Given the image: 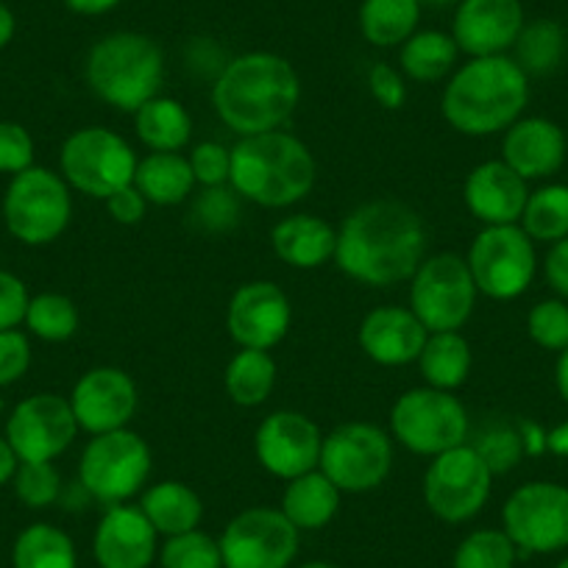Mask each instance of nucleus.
<instances>
[{
    "label": "nucleus",
    "mask_w": 568,
    "mask_h": 568,
    "mask_svg": "<svg viewBox=\"0 0 568 568\" xmlns=\"http://www.w3.org/2000/svg\"><path fill=\"white\" fill-rule=\"evenodd\" d=\"M555 387L560 393L562 402L568 404V348H562L557 354V365H555Z\"/></svg>",
    "instance_id": "56"
},
{
    "label": "nucleus",
    "mask_w": 568,
    "mask_h": 568,
    "mask_svg": "<svg viewBox=\"0 0 568 568\" xmlns=\"http://www.w3.org/2000/svg\"><path fill=\"white\" fill-rule=\"evenodd\" d=\"M34 168V136L14 120H0V173L18 176Z\"/></svg>",
    "instance_id": "45"
},
{
    "label": "nucleus",
    "mask_w": 568,
    "mask_h": 568,
    "mask_svg": "<svg viewBox=\"0 0 568 568\" xmlns=\"http://www.w3.org/2000/svg\"><path fill=\"white\" fill-rule=\"evenodd\" d=\"M501 529L521 557L568 549V488L549 479L524 483L501 507Z\"/></svg>",
    "instance_id": "14"
},
{
    "label": "nucleus",
    "mask_w": 568,
    "mask_h": 568,
    "mask_svg": "<svg viewBox=\"0 0 568 568\" xmlns=\"http://www.w3.org/2000/svg\"><path fill=\"white\" fill-rule=\"evenodd\" d=\"M426 337H429V332L415 318L413 310L396 307V304L371 310L357 332L365 357L374 359L376 365H385V368L418 363Z\"/></svg>",
    "instance_id": "22"
},
{
    "label": "nucleus",
    "mask_w": 568,
    "mask_h": 568,
    "mask_svg": "<svg viewBox=\"0 0 568 568\" xmlns=\"http://www.w3.org/2000/svg\"><path fill=\"white\" fill-rule=\"evenodd\" d=\"M527 103L529 75L501 53L468 59L457 68L440 98V112L457 134L490 136L524 118Z\"/></svg>",
    "instance_id": "3"
},
{
    "label": "nucleus",
    "mask_w": 568,
    "mask_h": 568,
    "mask_svg": "<svg viewBox=\"0 0 568 568\" xmlns=\"http://www.w3.org/2000/svg\"><path fill=\"white\" fill-rule=\"evenodd\" d=\"M64 7L75 14H84V18H98V14H106L114 7H120V0H64Z\"/></svg>",
    "instance_id": "52"
},
{
    "label": "nucleus",
    "mask_w": 568,
    "mask_h": 568,
    "mask_svg": "<svg viewBox=\"0 0 568 568\" xmlns=\"http://www.w3.org/2000/svg\"><path fill=\"white\" fill-rule=\"evenodd\" d=\"M271 248L284 265L296 271H315L335 260L337 229L310 212L287 215L271 229Z\"/></svg>",
    "instance_id": "25"
},
{
    "label": "nucleus",
    "mask_w": 568,
    "mask_h": 568,
    "mask_svg": "<svg viewBox=\"0 0 568 568\" xmlns=\"http://www.w3.org/2000/svg\"><path fill=\"white\" fill-rule=\"evenodd\" d=\"M92 555L98 568H151L160 557V532L140 505H112L95 527Z\"/></svg>",
    "instance_id": "21"
},
{
    "label": "nucleus",
    "mask_w": 568,
    "mask_h": 568,
    "mask_svg": "<svg viewBox=\"0 0 568 568\" xmlns=\"http://www.w3.org/2000/svg\"><path fill=\"white\" fill-rule=\"evenodd\" d=\"M136 154L123 134L103 125H84L62 142L59 173L70 190L106 201L118 190L134 184Z\"/></svg>",
    "instance_id": "8"
},
{
    "label": "nucleus",
    "mask_w": 568,
    "mask_h": 568,
    "mask_svg": "<svg viewBox=\"0 0 568 568\" xmlns=\"http://www.w3.org/2000/svg\"><path fill=\"white\" fill-rule=\"evenodd\" d=\"M518 557L505 529H474L457 544L452 568H516Z\"/></svg>",
    "instance_id": "38"
},
{
    "label": "nucleus",
    "mask_w": 568,
    "mask_h": 568,
    "mask_svg": "<svg viewBox=\"0 0 568 568\" xmlns=\"http://www.w3.org/2000/svg\"><path fill=\"white\" fill-rule=\"evenodd\" d=\"M479 291L466 256L455 251L426 256L409 278V304L426 332H460L477 307Z\"/></svg>",
    "instance_id": "9"
},
{
    "label": "nucleus",
    "mask_w": 568,
    "mask_h": 568,
    "mask_svg": "<svg viewBox=\"0 0 568 568\" xmlns=\"http://www.w3.org/2000/svg\"><path fill=\"white\" fill-rule=\"evenodd\" d=\"M240 204H243V199L229 184H223V187H201V193L190 199L187 217L195 229L206 234L232 232L240 223V215H243Z\"/></svg>",
    "instance_id": "39"
},
{
    "label": "nucleus",
    "mask_w": 568,
    "mask_h": 568,
    "mask_svg": "<svg viewBox=\"0 0 568 568\" xmlns=\"http://www.w3.org/2000/svg\"><path fill=\"white\" fill-rule=\"evenodd\" d=\"M134 131L149 151L176 154L193 140V118L182 101L156 95L134 112Z\"/></svg>",
    "instance_id": "29"
},
{
    "label": "nucleus",
    "mask_w": 568,
    "mask_h": 568,
    "mask_svg": "<svg viewBox=\"0 0 568 568\" xmlns=\"http://www.w3.org/2000/svg\"><path fill=\"white\" fill-rule=\"evenodd\" d=\"M23 324L40 341L64 343L79 332L81 315L73 298L62 293H40V296H31Z\"/></svg>",
    "instance_id": "37"
},
{
    "label": "nucleus",
    "mask_w": 568,
    "mask_h": 568,
    "mask_svg": "<svg viewBox=\"0 0 568 568\" xmlns=\"http://www.w3.org/2000/svg\"><path fill=\"white\" fill-rule=\"evenodd\" d=\"M544 276L557 296L568 298V237L549 248L544 260Z\"/></svg>",
    "instance_id": "50"
},
{
    "label": "nucleus",
    "mask_w": 568,
    "mask_h": 568,
    "mask_svg": "<svg viewBox=\"0 0 568 568\" xmlns=\"http://www.w3.org/2000/svg\"><path fill=\"white\" fill-rule=\"evenodd\" d=\"M518 226L535 243H560L568 237V184H544L532 190Z\"/></svg>",
    "instance_id": "36"
},
{
    "label": "nucleus",
    "mask_w": 568,
    "mask_h": 568,
    "mask_svg": "<svg viewBox=\"0 0 568 568\" xmlns=\"http://www.w3.org/2000/svg\"><path fill=\"white\" fill-rule=\"evenodd\" d=\"M84 75L103 103L134 114L142 103L160 95L165 81V53L149 34L114 31L90 48Z\"/></svg>",
    "instance_id": "5"
},
{
    "label": "nucleus",
    "mask_w": 568,
    "mask_h": 568,
    "mask_svg": "<svg viewBox=\"0 0 568 568\" xmlns=\"http://www.w3.org/2000/svg\"><path fill=\"white\" fill-rule=\"evenodd\" d=\"M18 466H20V460H18V455H14L12 446H9L7 435H0V485L12 483Z\"/></svg>",
    "instance_id": "53"
},
{
    "label": "nucleus",
    "mask_w": 568,
    "mask_h": 568,
    "mask_svg": "<svg viewBox=\"0 0 568 568\" xmlns=\"http://www.w3.org/2000/svg\"><path fill=\"white\" fill-rule=\"evenodd\" d=\"M527 184L501 160L479 162L463 184V201L483 226H507L521 221L529 199Z\"/></svg>",
    "instance_id": "23"
},
{
    "label": "nucleus",
    "mask_w": 568,
    "mask_h": 568,
    "mask_svg": "<svg viewBox=\"0 0 568 568\" xmlns=\"http://www.w3.org/2000/svg\"><path fill=\"white\" fill-rule=\"evenodd\" d=\"M29 291H26L23 278L9 271H0V332L18 329L26 321L29 310Z\"/></svg>",
    "instance_id": "48"
},
{
    "label": "nucleus",
    "mask_w": 568,
    "mask_h": 568,
    "mask_svg": "<svg viewBox=\"0 0 568 568\" xmlns=\"http://www.w3.org/2000/svg\"><path fill=\"white\" fill-rule=\"evenodd\" d=\"M466 262L479 296L494 302H513L524 296L538 273L535 240L518 223L483 226V232L471 240Z\"/></svg>",
    "instance_id": "11"
},
{
    "label": "nucleus",
    "mask_w": 568,
    "mask_h": 568,
    "mask_svg": "<svg viewBox=\"0 0 568 568\" xmlns=\"http://www.w3.org/2000/svg\"><path fill=\"white\" fill-rule=\"evenodd\" d=\"M471 420L460 398L438 387H409L390 407V438L420 457H438L468 444Z\"/></svg>",
    "instance_id": "6"
},
{
    "label": "nucleus",
    "mask_w": 568,
    "mask_h": 568,
    "mask_svg": "<svg viewBox=\"0 0 568 568\" xmlns=\"http://www.w3.org/2000/svg\"><path fill=\"white\" fill-rule=\"evenodd\" d=\"M318 179V165L307 142L287 131L240 136L232 145L229 187L243 201L265 210H284L307 199Z\"/></svg>",
    "instance_id": "4"
},
{
    "label": "nucleus",
    "mask_w": 568,
    "mask_h": 568,
    "mask_svg": "<svg viewBox=\"0 0 568 568\" xmlns=\"http://www.w3.org/2000/svg\"><path fill=\"white\" fill-rule=\"evenodd\" d=\"M516 62L527 75H549L562 64L568 53V34L555 20L524 23L516 40Z\"/></svg>",
    "instance_id": "35"
},
{
    "label": "nucleus",
    "mask_w": 568,
    "mask_h": 568,
    "mask_svg": "<svg viewBox=\"0 0 568 568\" xmlns=\"http://www.w3.org/2000/svg\"><path fill=\"white\" fill-rule=\"evenodd\" d=\"M298 568H337V566H332V562H326V560H310Z\"/></svg>",
    "instance_id": "58"
},
{
    "label": "nucleus",
    "mask_w": 568,
    "mask_h": 568,
    "mask_svg": "<svg viewBox=\"0 0 568 568\" xmlns=\"http://www.w3.org/2000/svg\"><path fill=\"white\" fill-rule=\"evenodd\" d=\"M457 59H460V48L455 37L435 29H418L398 48V70L404 79H413L418 84H435L455 73Z\"/></svg>",
    "instance_id": "31"
},
{
    "label": "nucleus",
    "mask_w": 568,
    "mask_h": 568,
    "mask_svg": "<svg viewBox=\"0 0 568 568\" xmlns=\"http://www.w3.org/2000/svg\"><path fill=\"white\" fill-rule=\"evenodd\" d=\"M31 368V343L20 329L0 332V387L14 385Z\"/></svg>",
    "instance_id": "46"
},
{
    "label": "nucleus",
    "mask_w": 568,
    "mask_h": 568,
    "mask_svg": "<svg viewBox=\"0 0 568 568\" xmlns=\"http://www.w3.org/2000/svg\"><path fill=\"white\" fill-rule=\"evenodd\" d=\"M501 162L524 182L551 179L566 165V134L549 118H518L501 136Z\"/></svg>",
    "instance_id": "24"
},
{
    "label": "nucleus",
    "mask_w": 568,
    "mask_h": 568,
    "mask_svg": "<svg viewBox=\"0 0 568 568\" xmlns=\"http://www.w3.org/2000/svg\"><path fill=\"white\" fill-rule=\"evenodd\" d=\"M527 332L535 346L546 352L568 348V304L562 298H544L527 315Z\"/></svg>",
    "instance_id": "43"
},
{
    "label": "nucleus",
    "mask_w": 568,
    "mask_h": 568,
    "mask_svg": "<svg viewBox=\"0 0 568 568\" xmlns=\"http://www.w3.org/2000/svg\"><path fill=\"white\" fill-rule=\"evenodd\" d=\"M324 433L310 415L298 409H276L260 420L254 433V455L271 477L291 479L321 466Z\"/></svg>",
    "instance_id": "17"
},
{
    "label": "nucleus",
    "mask_w": 568,
    "mask_h": 568,
    "mask_svg": "<svg viewBox=\"0 0 568 568\" xmlns=\"http://www.w3.org/2000/svg\"><path fill=\"white\" fill-rule=\"evenodd\" d=\"M341 499V488L321 468H315V471L302 474V477L287 483L278 510L291 518L298 532H315V529H324L326 524L335 521Z\"/></svg>",
    "instance_id": "26"
},
{
    "label": "nucleus",
    "mask_w": 568,
    "mask_h": 568,
    "mask_svg": "<svg viewBox=\"0 0 568 568\" xmlns=\"http://www.w3.org/2000/svg\"><path fill=\"white\" fill-rule=\"evenodd\" d=\"M154 471V455L142 435L131 426L114 433L92 435L79 460V485L101 505H125L142 494Z\"/></svg>",
    "instance_id": "7"
},
{
    "label": "nucleus",
    "mask_w": 568,
    "mask_h": 568,
    "mask_svg": "<svg viewBox=\"0 0 568 568\" xmlns=\"http://www.w3.org/2000/svg\"><path fill=\"white\" fill-rule=\"evenodd\" d=\"M424 260L426 226L402 201H365L337 226L335 265L365 287L409 282Z\"/></svg>",
    "instance_id": "1"
},
{
    "label": "nucleus",
    "mask_w": 568,
    "mask_h": 568,
    "mask_svg": "<svg viewBox=\"0 0 568 568\" xmlns=\"http://www.w3.org/2000/svg\"><path fill=\"white\" fill-rule=\"evenodd\" d=\"M70 398L59 393H34L9 413L7 440L20 463H53L79 435Z\"/></svg>",
    "instance_id": "16"
},
{
    "label": "nucleus",
    "mask_w": 568,
    "mask_h": 568,
    "mask_svg": "<svg viewBox=\"0 0 568 568\" xmlns=\"http://www.w3.org/2000/svg\"><path fill=\"white\" fill-rule=\"evenodd\" d=\"M134 187L145 195L151 206H179L193 199V168L182 151L176 154L151 151L149 156L136 162Z\"/></svg>",
    "instance_id": "28"
},
{
    "label": "nucleus",
    "mask_w": 568,
    "mask_h": 568,
    "mask_svg": "<svg viewBox=\"0 0 568 568\" xmlns=\"http://www.w3.org/2000/svg\"><path fill=\"white\" fill-rule=\"evenodd\" d=\"M187 160L193 168L195 184H201V187H223L232 179V149L223 142H195Z\"/></svg>",
    "instance_id": "44"
},
{
    "label": "nucleus",
    "mask_w": 568,
    "mask_h": 568,
    "mask_svg": "<svg viewBox=\"0 0 568 568\" xmlns=\"http://www.w3.org/2000/svg\"><path fill=\"white\" fill-rule=\"evenodd\" d=\"M73 217V195L62 173L29 168L9 182L3 195V223L23 245H51Z\"/></svg>",
    "instance_id": "10"
},
{
    "label": "nucleus",
    "mask_w": 568,
    "mask_h": 568,
    "mask_svg": "<svg viewBox=\"0 0 568 568\" xmlns=\"http://www.w3.org/2000/svg\"><path fill=\"white\" fill-rule=\"evenodd\" d=\"M14 31H18V20H14L12 9L0 0V51L14 40Z\"/></svg>",
    "instance_id": "55"
},
{
    "label": "nucleus",
    "mask_w": 568,
    "mask_h": 568,
    "mask_svg": "<svg viewBox=\"0 0 568 568\" xmlns=\"http://www.w3.org/2000/svg\"><path fill=\"white\" fill-rule=\"evenodd\" d=\"M291 321V298L267 278L240 284L226 307V329L240 348L271 352L287 337Z\"/></svg>",
    "instance_id": "18"
},
{
    "label": "nucleus",
    "mask_w": 568,
    "mask_h": 568,
    "mask_svg": "<svg viewBox=\"0 0 568 568\" xmlns=\"http://www.w3.org/2000/svg\"><path fill=\"white\" fill-rule=\"evenodd\" d=\"M471 346L463 337V332H429L424 352L418 357L424 385L449 393L466 385L468 376H471Z\"/></svg>",
    "instance_id": "30"
},
{
    "label": "nucleus",
    "mask_w": 568,
    "mask_h": 568,
    "mask_svg": "<svg viewBox=\"0 0 568 568\" xmlns=\"http://www.w3.org/2000/svg\"><path fill=\"white\" fill-rule=\"evenodd\" d=\"M321 471L341 494H371L393 471V438L368 420H348L324 435Z\"/></svg>",
    "instance_id": "12"
},
{
    "label": "nucleus",
    "mask_w": 568,
    "mask_h": 568,
    "mask_svg": "<svg viewBox=\"0 0 568 568\" xmlns=\"http://www.w3.org/2000/svg\"><path fill=\"white\" fill-rule=\"evenodd\" d=\"M14 496L29 510H45L62 499V474L53 463H20L12 477Z\"/></svg>",
    "instance_id": "41"
},
{
    "label": "nucleus",
    "mask_w": 568,
    "mask_h": 568,
    "mask_svg": "<svg viewBox=\"0 0 568 568\" xmlns=\"http://www.w3.org/2000/svg\"><path fill=\"white\" fill-rule=\"evenodd\" d=\"M302 101V79L284 57L251 51L229 59L212 84V106L237 136L278 131Z\"/></svg>",
    "instance_id": "2"
},
{
    "label": "nucleus",
    "mask_w": 568,
    "mask_h": 568,
    "mask_svg": "<svg viewBox=\"0 0 568 568\" xmlns=\"http://www.w3.org/2000/svg\"><path fill=\"white\" fill-rule=\"evenodd\" d=\"M140 510L145 513L156 532L173 538V535L193 532L201 527L204 501L187 483L165 479V483H156L142 490Z\"/></svg>",
    "instance_id": "27"
},
{
    "label": "nucleus",
    "mask_w": 568,
    "mask_h": 568,
    "mask_svg": "<svg viewBox=\"0 0 568 568\" xmlns=\"http://www.w3.org/2000/svg\"><path fill=\"white\" fill-rule=\"evenodd\" d=\"M223 568H291L302 532L278 507H248L223 527Z\"/></svg>",
    "instance_id": "15"
},
{
    "label": "nucleus",
    "mask_w": 568,
    "mask_h": 568,
    "mask_svg": "<svg viewBox=\"0 0 568 568\" xmlns=\"http://www.w3.org/2000/svg\"><path fill=\"white\" fill-rule=\"evenodd\" d=\"M368 90L382 109H402L407 103V79L398 68L387 62H376L368 70Z\"/></svg>",
    "instance_id": "47"
},
{
    "label": "nucleus",
    "mask_w": 568,
    "mask_h": 568,
    "mask_svg": "<svg viewBox=\"0 0 568 568\" xmlns=\"http://www.w3.org/2000/svg\"><path fill=\"white\" fill-rule=\"evenodd\" d=\"M276 359L271 352H260V348H240L226 365L223 374V385H226L229 398L240 407H260L271 398L273 387H276Z\"/></svg>",
    "instance_id": "33"
},
{
    "label": "nucleus",
    "mask_w": 568,
    "mask_h": 568,
    "mask_svg": "<svg viewBox=\"0 0 568 568\" xmlns=\"http://www.w3.org/2000/svg\"><path fill=\"white\" fill-rule=\"evenodd\" d=\"M524 23L521 0H460L449 34L468 59L501 57L516 45Z\"/></svg>",
    "instance_id": "20"
},
{
    "label": "nucleus",
    "mask_w": 568,
    "mask_h": 568,
    "mask_svg": "<svg viewBox=\"0 0 568 568\" xmlns=\"http://www.w3.org/2000/svg\"><path fill=\"white\" fill-rule=\"evenodd\" d=\"M546 452L568 460V420H562V424H557L555 429L546 433Z\"/></svg>",
    "instance_id": "54"
},
{
    "label": "nucleus",
    "mask_w": 568,
    "mask_h": 568,
    "mask_svg": "<svg viewBox=\"0 0 568 568\" xmlns=\"http://www.w3.org/2000/svg\"><path fill=\"white\" fill-rule=\"evenodd\" d=\"M160 566L162 568H223L221 544L210 532L173 535L160 546Z\"/></svg>",
    "instance_id": "40"
},
{
    "label": "nucleus",
    "mask_w": 568,
    "mask_h": 568,
    "mask_svg": "<svg viewBox=\"0 0 568 568\" xmlns=\"http://www.w3.org/2000/svg\"><path fill=\"white\" fill-rule=\"evenodd\" d=\"M468 444L483 455V460L488 463L494 474L513 471L521 463V457H527L521 435H518V424H488Z\"/></svg>",
    "instance_id": "42"
},
{
    "label": "nucleus",
    "mask_w": 568,
    "mask_h": 568,
    "mask_svg": "<svg viewBox=\"0 0 568 568\" xmlns=\"http://www.w3.org/2000/svg\"><path fill=\"white\" fill-rule=\"evenodd\" d=\"M555 568H568V557H562V560L560 562H557V566Z\"/></svg>",
    "instance_id": "59"
},
{
    "label": "nucleus",
    "mask_w": 568,
    "mask_h": 568,
    "mask_svg": "<svg viewBox=\"0 0 568 568\" xmlns=\"http://www.w3.org/2000/svg\"><path fill=\"white\" fill-rule=\"evenodd\" d=\"M420 0H363L359 31L374 48H402L418 31Z\"/></svg>",
    "instance_id": "32"
},
{
    "label": "nucleus",
    "mask_w": 568,
    "mask_h": 568,
    "mask_svg": "<svg viewBox=\"0 0 568 568\" xmlns=\"http://www.w3.org/2000/svg\"><path fill=\"white\" fill-rule=\"evenodd\" d=\"M14 568H79L75 544L53 524H29L12 546Z\"/></svg>",
    "instance_id": "34"
},
{
    "label": "nucleus",
    "mask_w": 568,
    "mask_h": 568,
    "mask_svg": "<svg viewBox=\"0 0 568 568\" xmlns=\"http://www.w3.org/2000/svg\"><path fill=\"white\" fill-rule=\"evenodd\" d=\"M452 7V3H460V0H420V7Z\"/></svg>",
    "instance_id": "57"
},
{
    "label": "nucleus",
    "mask_w": 568,
    "mask_h": 568,
    "mask_svg": "<svg viewBox=\"0 0 568 568\" xmlns=\"http://www.w3.org/2000/svg\"><path fill=\"white\" fill-rule=\"evenodd\" d=\"M68 398L79 429L90 435L125 429L140 404L134 379L114 365H98L81 374Z\"/></svg>",
    "instance_id": "19"
},
{
    "label": "nucleus",
    "mask_w": 568,
    "mask_h": 568,
    "mask_svg": "<svg viewBox=\"0 0 568 568\" xmlns=\"http://www.w3.org/2000/svg\"><path fill=\"white\" fill-rule=\"evenodd\" d=\"M494 477L471 444L455 446L433 457L424 474V501L435 518L446 524H466L485 510L494 490Z\"/></svg>",
    "instance_id": "13"
},
{
    "label": "nucleus",
    "mask_w": 568,
    "mask_h": 568,
    "mask_svg": "<svg viewBox=\"0 0 568 568\" xmlns=\"http://www.w3.org/2000/svg\"><path fill=\"white\" fill-rule=\"evenodd\" d=\"M518 435H521L524 455L538 457L546 452V429L535 420H518Z\"/></svg>",
    "instance_id": "51"
},
{
    "label": "nucleus",
    "mask_w": 568,
    "mask_h": 568,
    "mask_svg": "<svg viewBox=\"0 0 568 568\" xmlns=\"http://www.w3.org/2000/svg\"><path fill=\"white\" fill-rule=\"evenodd\" d=\"M103 204H106L112 221L120 223V226H136V223H142V217H145V212H149L151 206L149 201H145V195H142L134 184L112 193Z\"/></svg>",
    "instance_id": "49"
}]
</instances>
